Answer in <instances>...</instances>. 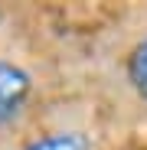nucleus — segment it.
I'll use <instances>...</instances> for the list:
<instances>
[{"instance_id": "nucleus-3", "label": "nucleus", "mask_w": 147, "mask_h": 150, "mask_svg": "<svg viewBox=\"0 0 147 150\" xmlns=\"http://www.w3.org/2000/svg\"><path fill=\"white\" fill-rule=\"evenodd\" d=\"M128 75H131V85L137 88V95H144V98H147V39H144V42H137V49L131 52Z\"/></svg>"}, {"instance_id": "nucleus-2", "label": "nucleus", "mask_w": 147, "mask_h": 150, "mask_svg": "<svg viewBox=\"0 0 147 150\" xmlns=\"http://www.w3.org/2000/svg\"><path fill=\"white\" fill-rule=\"evenodd\" d=\"M26 150H92V147L82 134H53V137H43V140L30 144Z\"/></svg>"}, {"instance_id": "nucleus-1", "label": "nucleus", "mask_w": 147, "mask_h": 150, "mask_svg": "<svg viewBox=\"0 0 147 150\" xmlns=\"http://www.w3.org/2000/svg\"><path fill=\"white\" fill-rule=\"evenodd\" d=\"M30 98V75L13 62H0V121H10Z\"/></svg>"}]
</instances>
